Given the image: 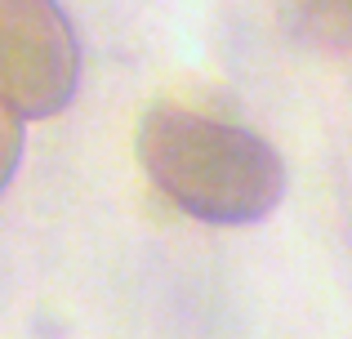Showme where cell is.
I'll return each instance as SVG.
<instances>
[{
  "label": "cell",
  "instance_id": "obj_2",
  "mask_svg": "<svg viewBox=\"0 0 352 339\" xmlns=\"http://www.w3.org/2000/svg\"><path fill=\"white\" fill-rule=\"evenodd\" d=\"M80 89V45L58 0H0V107L58 116Z\"/></svg>",
  "mask_w": 352,
  "mask_h": 339
},
{
  "label": "cell",
  "instance_id": "obj_1",
  "mask_svg": "<svg viewBox=\"0 0 352 339\" xmlns=\"http://www.w3.org/2000/svg\"><path fill=\"white\" fill-rule=\"evenodd\" d=\"M134 152L156 192L201 223H258L285 197L281 152L250 125L223 116L156 103L138 121Z\"/></svg>",
  "mask_w": 352,
  "mask_h": 339
},
{
  "label": "cell",
  "instance_id": "obj_3",
  "mask_svg": "<svg viewBox=\"0 0 352 339\" xmlns=\"http://www.w3.org/2000/svg\"><path fill=\"white\" fill-rule=\"evenodd\" d=\"M290 23L321 50H352V0H290Z\"/></svg>",
  "mask_w": 352,
  "mask_h": 339
},
{
  "label": "cell",
  "instance_id": "obj_4",
  "mask_svg": "<svg viewBox=\"0 0 352 339\" xmlns=\"http://www.w3.org/2000/svg\"><path fill=\"white\" fill-rule=\"evenodd\" d=\"M18 161H23V121L9 107H0V192L14 183Z\"/></svg>",
  "mask_w": 352,
  "mask_h": 339
}]
</instances>
